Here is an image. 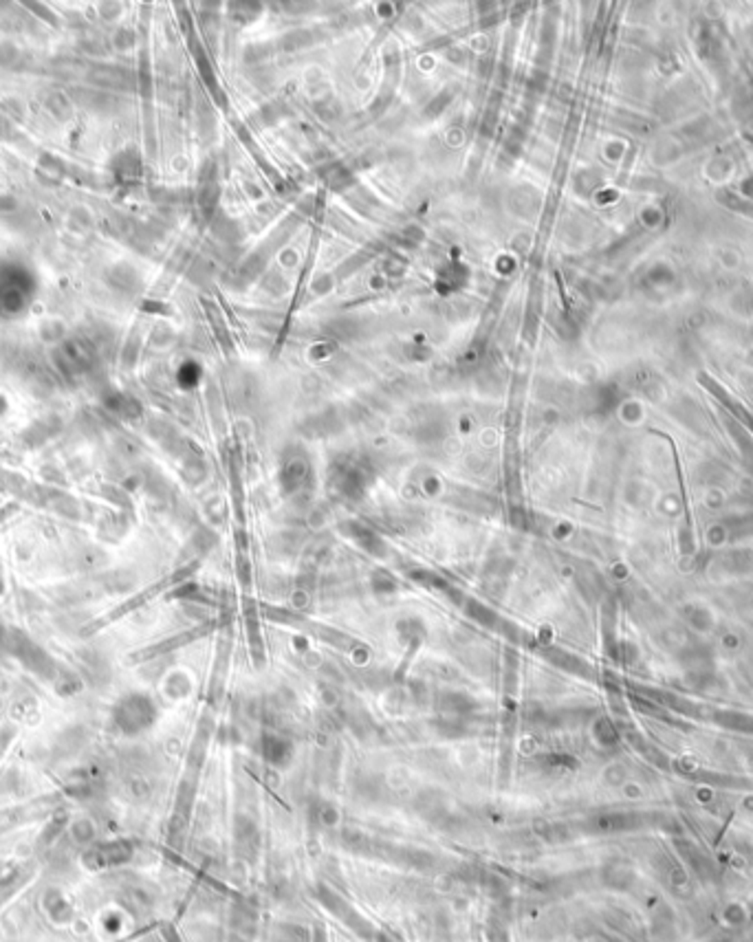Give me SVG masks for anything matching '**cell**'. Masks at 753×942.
Returning <instances> with one entry per match:
<instances>
[{"label": "cell", "instance_id": "6da1fadb", "mask_svg": "<svg viewBox=\"0 0 753 942\" xmlns=\"http://www.w3.org/2000/svg\"><path fill=\"white\" fill-rule=\"evenodd\" d=\"M126 858H128V852H126L124 844H106V846H97V848L86 850L82 856V866L95 874V872L124 863Z\"/></svg>", "mask_w": 753, "mask_h": 942}, {"label": "cell", "instance_id": "7a4b0ae2", "mask_svg": "<svg viewBox=\"0 0 753 942\" xmlns=\"http://www.w3.org/2000/svg\"><path fill=\"white\" fill-rule=\"evenodd\" d=\"M43 905H45V912H47V916H49V920H51L53 925L67 927V925L73 923L75 909L71 905L69 896L62 890H57V888L47 890V894L43 898Z\"/></svg>", "mask_w": 753, "mask_h": 942}, {"label": "cell", "instance_id": "3957f363", "mask_svg": "<svg viewBox=\"0 0 753 942\" xmlns=\"http://www.w3.org/2000/svg\"><path fill=\"white\" fill-rule=\"evenodd\" d=\"M13 733H16L13 729H3V731H0V757L5 755V749L9 747V742L13 740Z\"/></svg>", "mask_w": 753, "mask_h": 942}]
</instances>
